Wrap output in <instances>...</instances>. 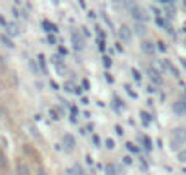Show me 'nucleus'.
Here are the masks:
<instances>
[{
    "label": "nucleus",
    "mask_w": 186,
    "mask_h": 175,
    "mask_svg": "<svg viewBox=\"0 0 186 175\" xmlns=\"http://www.w3.org/2000/svg\"><path fill=\"white\" fill-rule=\"evenodd\" d=\"M179 60H181V64H183V68L186 69V60H184V59H179Z\"/></svg>",
    "instance_id": "nucleus-53"
},
{
    "label": "nucleus",
    "mask_w": 186,
    "mask_h": 175,
    "mask_svg": "<svg viewBox=\"0 0 186 175\" xmlns=\"http://www.w3.org/2000/svg\"><path fill=\"white\" fill-rule=\"evenodd\" d=\"M106 148H108V150H113V148H115L113 139H106Z\"/></svg>",
    "instance_id": "nucleus-33"
},
{
    "label": "nucleus",
    "mask_w": 186,
    "mask_h": 175,
    "mask_svg": "<svg viewBox=\"0 0 186 175\" xmlns=\"http://www.w3.org/2000/svg\"><path fill=\"white\" fill-rule=\"evenodd\" d=\"M49 115H51L53 121H59V119H60V113H59L57 110H51V111H49Z\"/></svg>",
    "instance_id": "nucleus-30"
},
{
    "label": "nucleus",
    "mask_w": 186,
    "mask_h": 175,
    "mask_svg": "<svg viewBox=\"0 0 186 175\" xmlns=\"http://www.w3.org/2000/svg\"><path fill=\"white\" fill-rule=\"evenodd\" d=\"M155 49H157V44H155V42L142 39V42H141V51L144 53V55H153Z\"/></svg>",
    "instance_id": "nucleus-6"
},
{
    "label": "nucleus",
    "mask_w": 186,
    "mask_h": 175,
    "mask_svg": "<svg viewBox=\"0 0 186 175\" xmlns=\"http://www.w3.org/2000/svg\"><path fill=\"white\" fill-rule=\"evenodd\" d=\"M177 159H179L181 162H186V148H181V150L177 152Z\"/></svg>",
    "instance_id": "nucleus-18"
},
{
    "label": "nucleus",
    "mask_w": 186,
    "mask_h": 175,
    "mask_svg": "<svg viewBox=\"0 0 186 175\" xmlns=\"http://www.w3.org/2000/svg\"><path fill=\"white\" fill-rule=\"evenodd\" d=\"M6 166H8V159H6L4 153H0V170H4Z\"/></svg>",
    "instance_id": "nucleus-23"
},
{
    "label": "nucleus",
    "mask_w": 186,
    "mask_h": 175,
    "mask_svg": "<svg viewBox=\"0 0 186 175\" xmlns=\"http://www.w3.org/2000/svg\"><path fill=\"white\" fill-rule=\"evenodd\" d=\"M146 73H148V77L152 79V82H153V84H163V77H161V71H157L153 66H152V68H148V69H146Z\"/></svg>",
    "instance_id": "nucleus-7"
},
{
    "label": "nucleus",
    "mask_w": 186,
    "mask_h": 175,
    "mask_svg": "<svg viewBox=\"0 0 186 175\" xmlns=\"http://www.w3.org/2000/svg\"><path fill=\"white\" fill-rule=\"evenodd\" d=\"M59 53H60V55H66L68 51H66V48H59Z\"/></svg>",
    "instance_id": "nucleus-51"
},
{
    "label": "nucleus",
    "mask_w": 186,
    "mask_h": 175,
    "mask_svg": "<svg viewBox=\"0 0 186 175\" xmlns=\"http://www.w3.org/2000/svg\"><path fill=\"white\" fill-rule=\"evenodd\" d=\"M97 48H99V51H104V49H106V42H104V39H99V40H97Z\"/></svg>",
    "instance_id": "nucleus-26"
},
{
    "label": "nucleus",
    "mask_w": 186,
    "mask_h": 175,
    "mask_svg": "<svg viewBox=\"0 0 186 175\" xmlns=\"http://www.w3.org/2000/svg\"><path fill=\"white\" fill-rule=\"evenodd\" d=\"M106 80H108V82H113V77H111L110 73H106Z\"/></svg>",
    "instance_id": "nucleus-48"
},
{
    "label": "nucleus",
    "mask_w": 186,
    "mask_h": 175,
    "mask_svg": "<svg viewBox=\"0 0 186 175\" xmlns=\"http://www.w3.org/2000/svg\"><path fill=\"white\" fill-rule=\"evenodd\" d=\"M66 173H70V175H82L84 173V170H82V166H79V164H75V166H71V168H68L66 170Z\"/></svg>",
    "instance_id": "nucleus-13"
},
{
    "label": "nucleus",
    "mask_w": 186,
    "mask_h": 175,
    "mask_svg": "<svg viewBox=\"0 0 186 175\" xmlns=\"http://www.w3.org/2000/svg\"><path fill=\"white\" fill-rule=\"evenodd\" d=\"M166 31H168V35H170V37H175V31L172 29V28H170L168 24H166Z\"/></svg>",
    "instance_id": "nucleus-41"
},
{
    "label": "nucleus",
    "mask_w": 186,
    "mask_h": 175,
    "mask_svg": "<svg viewBox=\"0 0 186 175\" xmlns=\"http://www.w3.org/2000/svg\"><path fill=\"white\" fill-rule=\"evenodd\" d=\"M70 39H71L73 49H77V51H82L84 46H86V40H84L82 35H80L77 29H71V31H70Z\"/></svg>",
    "instance_id": "nucleus-3"
},
{
    "label": "nucleus",
    "mask_w": 186,
    "mask_h": 175,
    "mask_svg": "<svg viewBox=\"0 0 186 175\" xmlns=\"http://www.w3.org/2000/svg\"><path fill=\"white\" fill-rule=\"evenodd\" d=\"M115 131H117V135H124V131H122V126H115Z\"/></svg>",
    "instance_id": "nucleus-42"
},
{
    "label": "nucleus",
    "mask_w": 186,
    "mask_h": 175,
    "mask_svg": "<svg viewBox=\"0 0 186 175\" xmlns=\"http://www.w3.org/2000/svg\"><path fill=\"white\" fill-rule=\"evenodd\" d=\"M0 42L6 46V48H9V49H13L15 48V44H13V40H11L8 35H0Z\"/></svg>",
    "instance_id": "nucleus-14"
},
{
    "label": "nucleus",
    "mask_w": 186,
    "mask_h": 175,
    "mask_svg": "<svg viewBox=\"0 0 186 175\" xmlns=\"http://www.w3.org/2000/svg\"><path fill=\"white\" fill-rule=\"evenodd\" d=\"M62 144H64V148L66 150H73L75 146H77V142H75V137L70 133H66L64 137H62Z\"/></svg>",
    "instance_id": "nucleus-8"
},
{
    "label": "nucleus",
    "mask_w": 186,
    "mask_h": 175,
    "mask_svg": "<svg viewBox=\"0 0 186 175\" xmlns=\"http://www.w3.org/2000/svg\"><path fill=\"white\" fill-rule=\"evenodd\" d=\"M142 142L146 144V150H152V141H150L148 137H142Z\"/></svg>",
    "instance_id": "nucleus-36"
},
{
    "label": "nucleus",
    "mask_w": 186,
    "mask_h": 175,
    "mask_svg": "<svg viewBox=\"0 0 186 175\" xmlns=\"http://www.w3.org/2000/svg\"><path fill=\"white\" fill-rule=\"evenodd\" d=\"M163 62H164V68H166L170 73H172V75H175V77H179V75H181V73H179V69H177V68H175V66H173L170 60H166V59H164Z\"/></svg>",
    "instance_id": "nucleus-11"
},
{
    "label": "nucleus",
    "mask_w": 186,
    "mask_h": 175,
    "mask_svg": "<svg viewBox=\"0 0 186 175\" xmlns=\"http://www.w3.org/2000/svg\"><path fill=\"white\" fill-rule=\"evenodd\" d=\"M55 68H57L59 75H68V71H66V66H64V62H60V64H55Z\"/></svg>",
    "instance_id": "nucleus-19"
},
{
    "label": "nucleus",
    "mask_w": 186,
    "mask_h": 175,
    "mask_svg": "<svg viewBox=\"0 0 186 175\" xmlns=\"http://www.w3.org/2000/svg\"><path fill=\"white\" fill-rule=\"evenodd\" d=\"M124 88H126V91H128V95H130V97H132V99H137V93H135L133 90H132V88H130V86H128V84H126V86H124Z\"/></svg>",
    "instance_id": "nucleus-29"
},
{
    "label": "nucleus",
    "mask_w": 186,
    "mask_h": 175,
    "mask_svg": "<svg viewBox=\"0 0 186 175\" xmlns=\"http://www.w3.org/2000/svg\"><path fill=\"white\" fill-rule=\"evenodd\" d=\"M102 62H104V66H106V68H110V66H111V57L104 55V57H102Z\"/></svg>",
    "instance_id": "nucleus-28"
},
{
    "label": "nucleus",
    "mask_w": 186,
    "mask_h": 175,
    "mask_svg": "<svg viewBox=\"0 0 186 175\" xmlns=\"http://www.w3.org/2000/svg\"><path fill=\"white\" fill-rule=\"evenodd\" d=\"M186 144V128L179 126V128H173L172 130V135H170V148L179 152L183 146Z\"/></svg>",
    "instance_id": "nucleus-2"
},
{
    "label": "nucleus",
    "mask_w": 186,
    "mask_h": 175,
    "mask_svg": "<svg viewBox=\"0 0 186 175\" xmlns=\"http://www.w3.org/2000/svg\"><path fill=\"white\" fill-rule=\"evenodd\" d=\"M95 33L99 35V39H106V33L102 31V28H101V26H97V28H95Z\"/></svg>",
    "instance_id": "nucleus-27"
},
{
    "label": "nucleus",
    "mask_w": 186,
    "mask_h": 175,
    "mask_svg": "<svg viewBox=\"0 0 186 175\" xmlns=\"http://www.w3.org/2000/svg\"><path fill=\"white\" fill-rule=\"evenodd\" d=\"M82 86H80V88H75V90H73V93H77V95H80V93H82Z\"/></svg>",
    "instance_id": "nucleus-44"
},
{
    "label": "nucleus",
    "mask_w": 186,
    "mask_h": 175,
    "mask_svg": "<svg viewBox=\"0 0 186 175\" xmlns=\"http://www.w3.org/2000/svg\"><path fill=\"white\" fill-rule=\"evenodd\" d=\"M79 6H80L82 9H86V2H84V0H79Z\"/></svg>",
    "instance_id": "nucleus-50"
},
{
    "label": "nucleus",
    "mask_w": 186,
    "mask_h": 175,
    "mask_svg": "<svg viewBox=\"0 0 186 175\" xmlns=\"http://www.w3.org/2000/svg\"><path fill=\"white\" fill-rule=\"evenodd\" d=\"M4 28H6V33H8L9 37H17V35H20V29H18V26H17V24H6Z\"/></svg>",
    "instance_id": "nucleus-10"
},
{
    "label": "nucleus",
    "mask_w": 186,
    "mask_h": 175,
    "mask_svg": "<svg viewBox=\"0 0 186 175\" xmlns=\"http://www.w3.org/2000/svg\"><path fill=\"white\" fill-rule=\"evenodd\" d=\"M132 73H133V79H135V80H141V73L137 71L135 68H133V69H132Z\"/></svg>",
    "instance_id": "nucleus-39"
},
{
    "label": "nucleus",
    "mask_w": 186,
    "mask_h": 175,
    "mask_svg": "<svg viewBox=\"0 0 186 175\" xmlns=\"http://www.w3.org/2000/svg\"><path fill=\"white\" fill-rule=\"evenodd\" d=\"M48 42H49V46H55V44H57V39H55V35H48Z\"/></svg>",
    "instance_id": "nucleus-38"
},
{
    "label": "nucleus",
    "mask_w": 186,
    "mask_h": 175,
    "mask_svg": "<svg viewBox=\"0 0 186 175\" xmlns=\"http://www.w3.org/2000/svg\"><path fill=\"white\" fill-rule=\"evenodd\" d=\"M86 162H88V164H93V159L90 157V155H86Z\"/></svg>",
    "instance_id": "nucleus-49"
},
{
    "label": "nucleus",
    "mask_w": 186,
    "mask_h": 175,
    "mask_svg": "<svg viewBox=\"0 0 186 175\" xmlns=\"http://www.w3.org/2000/svg\"><path fill=\"white\" fill-rule=\"evenodd\" d=\"M172 110H173V113L179 115V117H184L186 115V97L184 99H179V100H175L173 102V106H172Z\"/></svg>",
    "instance_id": "nucleus-5"
},
{
    "label": "nucleus",
    "mask_w": 186,
    "mask_h": 175,
    "mask_svg": "<svg viewBox=\"0 0 186 175\" xmlns=\"http://www.w3.org/2000/svg\"><path fill=\"white\" fill-rule=\"evenodd\" d=\"M110 2H111L113 6H121V4H122L124 0H110Z\"/></svg>",
    "instance_id": "nucleus-43"
},
{
    "label": "nucleus",
    "mask_w": 186,
    "mask_h": 175,
    "mask_svg": "<svg viewBox=\"0 0 186 175\" xmlns=\"http://www.w3.org/2000/svg\"><path fill=\"white\" fill-rule=\"evenodd\" d=\"M70 122H71V124H75V122H77V117H75V115H70Z\"/></svg>",
    "instance_id": "nucleus-46"
},
{
    "label": "nucleus",
    "mask_w": 186,
    "mask_h": 175,
    "mask_svg": "<svg viewBox=\"0 0 186 175\" xmlns=\"http://www.w3.org/2000/svg\"><path fill=\"white\" fill-rule=\"evenodd\" d=\"M93 144L97 146V148H101V137L99 135H93Z\"/></svg>",
    "instance_id": "nucleus-37"
},
{
    "label": "nucleus",
    "mask_w": 186,
    "mask_h": 175,
    "mask_svg": "<svg viewBox=\"0 0 186 175\" xmlns=\"http://www.w3.org/2000/svg\"><path fill=\"white\" fill-rule=\"evenodd\" d=\"M126 150H128V152H132V153H137V152H139V148H137L133 142H126Z\"/></svg>",
    "instance_id": "nucleus-21"
},
{
    "label": "nucleus",
    "mask_w": 186,
    "mask_h": 175,
    "mask_svg": "<svg viewBox=\"0 0 186 175\" xmlns=\"http://www.w3.org/2000/svg\"><path fill=\"white\" fill-rule=\"evenodd\" d=\"M119 37H121V40L122 42H132V39H133V31H132V28L130 26H126V24H122L121 28H119Z\"/></svg>",
    "instance_id": "nucleus-4"
},
{
    "label": "nucleus",
    "mask_w": 186,
    "mask_h": 175,
    "mask_svg": "<svg viewBox=\"0 0 186 175\" xmlns=\"http://www.w3.org/2000/svg\"><path fill=\"white\" fill-rule=\"evenodd\" d=\"M42 28H46V31H48V33H59V28H57L55 24H51L49 20H44V22H42Z\"/></svg>",
    "instance_id": "nucleus-12"
},
{
    "label": "nucleus",
    "mask_w": 186,
    "mask_h": 175,
    "mask_svg": "<svg viewBox=\"0 0 186 175\" xmlns=\"http://www.w3.org/2000/svg\"><path fill=\"white\" fill-rule=\"evenodd\" d=\"M17 173H29V168L26 164H18L17 166Z\"/></svg>",
    "instance_id": "nucleus-20"
},
{
    "label": "nucleus",
    "mask_w": 186,
    "mask_h": 175,
    "mask_svg": "<svg viewBox=\"0 0 186 175\" xmlns=\"http://www.w3.org/2000/svg\"><path fill=\"white\" fill-rule=\"evenodd\" d=\"M122 162H124V164H126V166H132V164H133V159H132L130 155H126V157H124V159H122Z\"/></svg>",
    "instance_id": "nucleus-31"
},
{
    "label": "nucleus",
    "mask_w": 186,
    "mask_h": 175,
    "mask_svg": "<svg viewBox=\"0 0 186 175\" xmlns=\"http://www.w3.org/2000/svg\"><path fill=\"white\" fill-rule=\"evenodd\" d=\"M82 88L86 90V91L90 90V80H88V79H84V80H82Z\"/></svg>",
    "instance_id": "nucleus-40"
},
{
    "label": "nucleus",
    "mask_w": 186,
    "mask_h": 175,
    "mask_svg": "<svg viewBox=\"0 0 186 175\" xmlns=\"http://www.w3.org/2000/svg\"><path fill=\"white\" fill-rule=\"evenodd\" d=\"M155 24H157V26H161V28H166V24H164V18H163L161 15H157V17H155Z\"/></svg>",
    "instance_id": "nucleus-24"
},
{
    "label": "nucleus",
    "mask_w": 186,
    "mask_h": 175,
    "mask_svg": "<svg viewBox=\"0 0 186 175\" xmlns=\"http://www.w3.org/2000/svg\"><path fill=\"white\" fill-rule=\"evenodd\" d=\"M29 68H31V71L35 73V75H39V73H42L40 69H39V66H37V64H35L33 60H29Z\"/></svg>",
    "instance_id": "nucleus-22"
},
{
    "label": "nucleus",
    "mask_w": 186,
    "mask_h": 175,
    "mask_svg": "<svg viewBox=\"0 0 186 175\" xmlns=\"http://www.w3.org/2000/svg\"><path fill=\"white\" fill-rule=\"evenodd\" d=\"M49 84H51V88H53V90H55V91H57V90H59V88H60V86H59V84H57V82H53V80H51V82H49Z\"/></svg>",
    "instance_id": "nucleus-45"
},
{
    "label": "nucleus",
    "mask_w": 186,
    "mask_h": 175,
    "mask_svg": "<svg viewBox=\"0 0 186 175\" xmlns=\"http://www.w3.org/2000/svg\"><path fill=\"white\" fill-rule=\"evenodd\" d=\"M124 6H126V9L130 13V17L137 22H146L150 17H148V13L146 9L137 2V0H124Z\"/></svg>",
    "instance_id": "nucleus-1"
},
{
    "label": "nucleus",
    "mask_w": 186,
    "mask_h": 175,
    "mask_svg": "<svg viewBox=\"0 0 186 175\" xmlns=\"http://www.w3.org/2000/svg\"><path fill=\"white\" fill-rule=\"evenodd\" d=\"M51 62H53V64H60V62H62V55H53Z\"/></svg>",
    "instance_id": "nucleus-32"
},
{
    "label": "nucleus",
    "mask_w": 186,
    "mask_h": 175,
    "mask_svg": "<svg viewBox=\"0 0 186 175\" xmlns=\"http://www.w3.org/2000/svg\"><path fill=\"white\" fill-rule=\"evenodd\" d=\"M141 121H142L144 126H150V122H152V115L146 113V111H141Z\"/></svg>",
    "instance_id": "nucleus-17"
},
{
    "label": "nucleus",
    "mask_w": 186,
    "mask_h": 175,
    "mask_svg": "<svg viewBox=\"0 0 186 175\" xmlns=\"http://www.w3.org/2000/svg\"><path fill=\"white\" fill-rule=\"evenodd\" d=\"M88 17H90V18H95V17H97V15H95V13H93V11H88Z\"/></svg>",
    "instance_id": "nucleus-52"
},
{
    "label": "nucleus",
    "mask_w": 186,
    "mask_h": 175,
    "mask_svg": "<svg viewBox=\"0 0 186 175\" xmlns=\"http://www.w3.org/2000/svg\"><path fill=\"white\" fill-rule=\"evenodd\" d=\"M11 13H13V17H15V18H18V17H20V15H18V11L15 9V8H13V9H11Z\"/></svg>",
    "instance_id": "nucleus-47"
},
{
    "label": "nucleus",
    "mask_w": 186,
    "mask_h": 175,
    "mask_svg": "<svg viewBox=\"0 0 186 175\" xmlns=\"http://www.w3.org/2000/svg\"><path fill=\"white\" fill-rule=\"evenodd\" d=\"M64 90H66L68 93H71L73 90H75V86H73L71 82H66V84H64Z\"/></svg>",
    "instance_id": "nucleus-34"
},
{
    "label": "nucleus",
    "mask_w": 186,
    "mask_h": 175,
    "mask_svg": "<svg viewBox=\"0 0 186 175\" xmlns=\"http://www.w3.org/2000/svg\"><path fill=\"white\" fill-rule=\"evenodd\" d=\"M113 100H115V106H117V108H119V110H124V108H126V104H124L122 100H121V99H119V97H115Z\"/></svg>",
    "instance_id": "nucleus-25"
},
{
    "label": "nucleus",
    "mask_w": 186,
    "mask_h": 175,
    "mask_svg": "<svg viewBox=\"0 0 186 175\" xmlns=\"http://www.w3.org/2000/svg\"><path fill=\"white\" fill-rule=\"evenodd\" d=\"M117 172H122V168L121 166H115V164H108L106 166V173H117Z\"/></svg>",
    "instance_id": "nucleus-16"
},
{
    "label": "nucleus",
    "mask_w": 186,
    "mask_h": 175,
    "mask_svg": "<svg viewBox=\"0 0 186 175\" xmlns=\"http://www.w3.org/2000/svg\"><path fill=\"white\" fill-rule=\"evenodd\" d=\"M133 33H135V35H139V37H144V35H146V24H144V22H137V20H135Z\"/></svg>",
    "instance_id": "nucleus-9"
},
{
    "label": "nucleus",
    "mask_w": 186,
    "mask_h": 175,
    "mask_svg": "<svg viewBox=\"0 0 186 175\" xmlns=\"http://www.w3.org/2000/svg\"><path fill=\"white\" fill-rule=\"evenodd\" d=\"M155 44H157V48H159V51H163V53L166 51V44H164V42H161V40H159V42H155Z\"/></svg>",
    "instance_id": "nucleus-35"
},
{
    "label": "nucleus",
    "mask_w": 186,
    "mask_h": 175,
    "mask_svg": "<svg viewBox=\"0 0 186 175\" xmlns=\"http://www.w3.org/2000/svg\"><path fill=\"white\" fill-rule=\"evenodd\" d=\"M37 59H39V66H40L42 75H46V73H48V66H46V57H44V55H39Z\"/></svg>",
    "instance_id": "nucleus-15"
}]
</instances>
